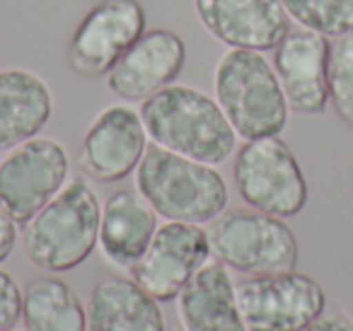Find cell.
Instances as JSON below:
<instances>
[{
	"label": "cell",
	"instance_id": "6da1fadb",
	"mask_svg": "<svg viewBox=\"0 0 353 331\" xmlns=\"http://www.w3.org/2000/svg\"><path fill=\"white\" fill-rule=\"evenodd\" d=\"M141 119L152 146L203 165H223L237 152V133L216 97L192 85H167L141 102Z\"/></svg>",
	"mask_w": 353,
	"mask_h": 331
},
{
	"label": "cell",
	"instance_id": "7a4b0ae2",
	"mask_svg": "<svg viewBox=\"0 0 353 331\" xmlns=\"http://www.w3.org/2000/svg\"><path fill=\"white\" fill-rule=\"evenodd\" d=\"M102 203L88 179H70L22 228V247L37 268L65 273L88 261L99 244Z\"/></svg>",
	"mask_w": 353,
	"mask_h": 331
},
{
	"label": "cell",
	"instance_id": "3957f363",
	"mask_svg": "<svg viewBox=\"0 0 353 331\" xmlns=\"http://www.w3.org/2000/svg\"><path fill=\"white\" fill-rule=\"evenodd\" d=\"M136 189L160 218L174 223H213L228 210L225 177L213 165L150 146L136 167Z\"/></svg>",
	"mask_w": 353,
	"mask_h": 331
},
{
	"label": "cell",
	"instance_id": "277c9868",
	"mask_svg": "<svg viewBox=\"0 0 353 331\" xmlns=\"http://www.w3.org/2000/svg\"><path fill=\"white\" fill-rule=\"evenodd\" d=\"M213 92L237 138L281 136L288 123V102L274 63L261 51L228 49L213 73Z\"/></svg>",
	"mask_w": 353,
	"mask_h": 331
},
{
	"label": "cell",
	"instance_id": "5b68a950",
	"mask_svg": "<svg viewBox=\"0 0 353 331\" xmlns=\"http://www.w3.org/2000/svg\"><path fill=\"white\" fill-rule=\"evenodd\" d=\"M208 242L213 259L245 276L295 271L300 247L283 218L254 208H232L211 223Z\"/></svg>",
	"mask_w": 353,
	"mask_h": 331
},
{
	"label": "cell",
	"instance_id": "8992f818",
	"mask_svg": "<svg viewBox=\"0 0 353 331\" xmlns=\"http://www.w3.org/2000/svg\"><path fill=\"white\" fill-rule=\"evenodd\" d=\"M232 179L250 208L276 218H295L307 205V179L281 136L245 141L235 152Z\"/></svg>",
	"mask_w": 353,
	"mask_h": 331
},
{
	"label": "cell",
	"instance_id": "52a82bcc",
	"mask_svg": "<svg viewBox=\"0 0 353 331\" xmlns=\"http://www.w3.org/2000/svg\"><path fill=\"white\" fill-rule=\"evenodd\" d=\"M68 150L54 138H32L0 160V210L25 228L65 184Z\"/></svg>",
	"mask_w": 353,
	"mask_h": 331
},
{
	"label": "cell",
	"instance_id": "ba28073f",
	"mask_svg": "<svg viewBox=\"0 0 353 331\" xmlns=\"http://www.w3.org/2000/svg\"><path fill=\"white\" fill-rule=\"evenodd\" d=\"M237 302L250 331H303L327 310L324 288L300 271L247 276Z\"/></svg>",
	"mask_w": 353,
	"mask_h": 331
},
{
	"label": "cell",
	"instance_id": "9c48e42d",
	"mask_svg": "<svg viewBox=\"0 0 353 331\" xmlns=\"http://www.w3.org/2000/svg\"><path fill=\"white\" fill-rule=\"evenodd\" d=\"M145 32L141 0H99L75 27L65 61L83 78H107L119 59Z\"/></svg>",
	"mask_w": 353,
	"mask_h": 331
},
{
	"label": "cell",
	"instance_id": "30bf717a",
	"mask_svg": "<svg viewBox=\"0 0 353 331\" xmlns=\"http://www.w3.org/2000/svg\"><path fill=\"white\" fill-rule=\"evenodd\" d=\"M211 257L208 232L201 225L167 220L138 263L128 268V276L155 300L172 302Z\"/></svg>",
	"mask_w": 353,
	"mask_h": 331
},
{
	"label": "cell",
	"instance_id": "8fae6325",
	"mask_svg": "<svg viewBox=\"0 0 353 331\" xmlns=\"http://www.w3.org/2000/svg\"><path fill=\"white\" fill-rule=\"evenodd\" d=\"M148 141L141 112L128 104H112L102 109L85 131L78 155L80 170L102 184L121 181L141 165Z\"/></svg>",
	"mask_w": 353,
	"mask_h": 331
},
{
	"label": "cell",
	"instance_id": "7c38bea8",
	"mask_svg": "<svg viewBox=\"0 0 353 331\" xmlns=\"http://www.w3.org/2000/svg\"><path fill=\"white\" fill-rule=\"evenodd\" d=\"M329 46L317 32L290 27L274 49V68L288 109L300 117H319L329 104Z\"/></svg>",
	"mask_w": 353,
	"mask_h": 331
},
{
	"label": "cell",
	"instance_id": "4fadbf2b",
	"mask_svg": "<svg viewBox=\"0 0 353 331\" xmlns=\"http://www.w3.org/2000/svg\"><path fill=\"white\" fill-rule=\"evenodd\" d=\"M187 63V44L176 32L145 30L107 73V88L123 102H143L172 85Z\"/></svg>",
	"mask_w": 353,
	"mask_h": 331
},
{
	"label": "cell",
	"instance_id": "5bb4252c",
	"mask_svg": "<svg viewBox=\"0 0 353 331\" xmlns=\"http://www.w3.org/2000/svg\"><path fill=\"white\" fill-rule=\"evenodd\" d=\"M199 22L228 49L271 51L288 34L290 17L281 0H194Z\"/></svg>",
	"mask_w": 353,
	"mask_h": 331
},
{
	"label": "cell",
	"instance_id": "9a60e30c",
	"mask_svg": "<svg viewBox=\"0 0 353 331\" xmlns=\"http://www.w3.org/2000/svg\"><path fill=\"white\" fill-rule=\"evenodd\" d=\"M176 317L184 331H250L237 302V283L218 259H208L176 295Z\"/></svg>",
	"mask_w": 353,
	"mask_h": 331
},
{
	"label": "cell",
	"instance_id": "2e32d148",
	"mask_svg": "<svg viewBox=\"0 0 353 331\" xmlns=\"http://www.w3.org/2000/svg\"><path fill=\"white\" fill-rule=\"evenodd\" d=\"M157 218L152 205L138 194V189H119L102 203L99 220V252L112 266L128 268L150 247L157 232Z\"/></svg>",
	"mask_w": 353,
	"mask_h": 331
},
{
	"label": "cell",
	"instance_id": "e0dca14e",
	"mask_svg": "<svg viewBox=\"0 0 353 331\" xmlns=\"http://www.w3.org/2000/svg\"><path fill=\"white\" fill-rule=\"evenodd\" d=\"M88 331H167L160 300L131 276H107L88 297Z\"/></svg>",
	"mask_w": 353,
	"mask_h": 331
},
{
	"label": "cell",
	"instance_id": "ac0fdd59",
	"mask_svg": "<svg viewBox=\"0 0 353 331\" xmlns=\"http://www.w3.org/2000/svg\"><path fill=\"white\" fill-rule=\"evenodd\" d=\"M54 114L44 78L27 68L0 70V152L37 138Z\"/></svg>",
	"mask_w": 353,
	"mask_h": 331
},
{
	"label": "cell",
	"instance_id": "d6986e66",
	"mask_svg": "<svg viewBox=\"0 0 353 331\" xmlns=\"http://www.w3.org/2000/svg\"><path fill=\"white\" fill-rule=\"evenodd\" d=\"M25 331H88V305L56 273L41 276L25 288Z\"/></svg>",
	"mask_w": 353,
	"mask_h": 331
},
{
	"label": "cell",
	"instance_id": "ffe728a7",
	"mask_svg": "<svg viewBox=\"0 0 353 331\" xmlns=\"http://www.w3.org/2000/svg\"><path fill=\"white\" fill-rule=\"evenodd\" d=\"M288 17L298 27L327 39L353 32V0H281Z\"/></svg>",
	"mask_w": 353,
	"mask_h": 331
},
{
	"label": "cell",
	"instance_id": "44dd1931",
	"mask_svg": "<svg viewBox=\"0 0 353 331\" xmlns=\"http://www.w3.org/2000/svg\"><path fill=\"white\" fill-rule=\"evenodd\" d=\"M329 102L336 117L353 128V32L329 46Z\"/></svg>",
	"mask_w": 353,
	"mask_h": 331
},
{
	"label": "cell",
	"instance_id": "7402d4cb",
	"mask_svg": "<svg viewBox=\"0 0 353 331\" xmlns=\"http://www.w3.org/2000/svg\"><path fill=\"white\" fill-rule=\"evenodd\" d=\"M22 305H25V290L12 278V273L0 268V331L15 329L22 321Z\"/></svg>",
	"mask_w": 353,
	"mask_h": 331
},
{
	"label": "cell",
	"instance_id": "603a6c76",
	"mask_svg": "<svg viewBox=\"0 0 353 331\" xmlns=\"http://www.w3.org/2000/svg\"><path fill=\"white\" fill-rule=\"evenodd\" d=\"M303 331H353V319L348 312H343L341 307L334 310H324V314L319 319H314L307 329Z\"/></svg>",
	"mask_w": 353,
	"mask_h": 331
},
{
	"label": "cell",
	"instance_id": "cb8c5ba5",
	"mask_svg": "<svg viewBox=\"0 0 353 331\" xmlns=\"http://www.w3.org/2000/svg\"><path fill=\"white\" fill-rule=\"evenodd\" d=\"M17 244V223L0 210V263L12 254Z\"/></svg>",
	"mask_w": 353,
	"mask_h": 331
},
{
	"label": "cell",
	"instance_id": "d4e9b609",
	"mask_svg": "<svg viewBox=\"0 0 353 331\" xmlns=\"http://www.w3.org/2000/svg\"><path fill=\"white\" fill-rule=\"evenodd\" d=\"M8 331H17V329H8Z\"/></svg>",
	"mask_w": 353,
	"mask_h": 331
},
{
	"label": "cell",
	"instance_id": "484cf974",
	"mask_svg": "<svg viewBox=\"0 0 353 331\" xmlns=\"http://www.w3.org/2000/svg\"><path fill=\"white\" fill-rule=\"evenodd\" d=\"M182 331H184V329H182Z\"/></svg>",
	"mask_w": 353,
	"mask_h": 331
}]
</instances>
